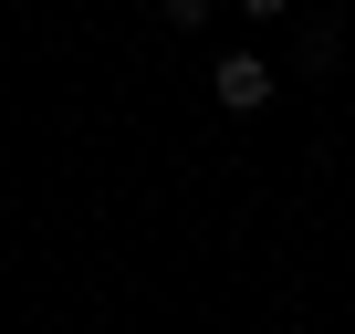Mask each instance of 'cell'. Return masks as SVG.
Segmentation results:
<instances>
[{
	"label": "cell",
	"instance_id": "2",
	"mask_svg": "<svg viewBox=\"0 0 355 334\" xmlns=\"http://www.w3.org/2000/svg\"><path fill=\"white\" fill-rule=\"evenodd\" d=\"M209 11H220V0H167V21H178V32H199Z\"/></svg>",
	"mask_w": 355,
	"mask_h": 334
},
{
	"label": "cell",
	"instance_id": "1",
	"mask_svg": "<svg viewBox=\"0 0 355 334\" xmlns=\"http://www.w3.org/2000/svg\"><path fill=\"white\" fill-rule=\"evenodd\" d=\"M209 94H220L230 115H261V105H272V63H261V53H220V73H209Z\"/></svg>",
	"mask_w": 355,
	"mask_h": 334
},
{
	"label": "cell",
	"instance_id": "3",
	"mask_svg": "<svg viewBox=\"0 0 355 334\" xmlns=\"http://www.w3.org/2000/svg\"><path fill=\"white\" fill-rule=\"evenodd\" d=\"M230 11H241V21H282V11H293V0H230Z\"/></svg>",
	"mask_w": 355,
	"mask_h": 334
}]
</instances>
